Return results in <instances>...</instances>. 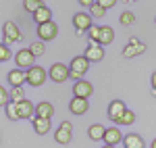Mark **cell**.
<instances>
[{"mask_svg": "<svg viewBox=\"0 0 156 148\" xmlns=\"http://www.w3.org/2000/svg\"><path fill=\"white\" fill-rule=\"evenodd\" d=\"M25 75H27V84L34 86V88H40L44 81H46V69L40 67V65H34L31 69H27Z\"/></svg>", "mask_w": 156, "mask_h": 148, "instance_id": "5", "label": "cell"}, {"mask_svg": "<svg viewBox=\"0 0 156 148\" xmlns=\"http://www.w3.org/2000/svg\"><path fill=\"white\" fill-rule=\"evenodd\" d=\"M83 56L90 63H100L102 59H104V46H100V44H90V42H87Z\"/></svg>", "mask_w": 156, "mask_h": 148, "instance_id": "11", "label": "cell"}, {"mask_svg": "<svg viewBox=\"0 0 156 148\" xmlns=\"http://www.w3.org/2000/svg\"><path fill=\"white\" fill-rule=\"evenodd\" d=\"M87 69H90V61L85 59L83 54H81V56H75V59L69 63V79H75V81L83 79V75L87 73Z\"/></svg>", "mask_w": 156, "mask_h": 148, "instance_id": "1", "label": "cell"}, {"mask_svg": "<svg viewBox=\"0 0 156 148\" xmlns=\"http://www.w3.org/2000/svg\"><path fill=\"white\" fill-rule=\"evenodd\" d=\"M133 123H135V113L127 109V111L117 119V123H115V125H117V127H123V125H125V127H129V125H133Z\"/></svg>", "mask_w": 156, "mask_h": 148, "instance_id": "23", "label": "cell"}, {"mask_svg": "<svg viewBox=\"0 0 156 148\" xmlns=\"http://www.w3.org/2000/svg\"><path fill=\"white\" fill-rule=\"evenodd\" d=\"M9 94H11L12 102H21V100H25V90H23V88H12Z\"/></svg>", "mask_w": 156, "mask_h": 148, "instance_id": "28", "label": "cell"}, {"mask_svg": "<svg viewBox=\"0 0 156 148\" xmlns=\"http://www.w3.org/2000/svg\"><path fill=\"white\" fill-rule=\"evenodd\" d=\"M104 134H106V127L100 125V123H92V125H90V129H87V136H90V140H94V142L104 140Z\"/></svg>", "mask_w": 156, "mask_h": 148, "instance_id": "22", "label": "cell"}, {"mask_svg": "<svg viewBox=\"0 0 156 148\" xmlns=\"http://www.w3.org/2000/svg\"><path fill=\"white\" fill-rule=\"evenodd\" d=\"M11 56H12L11 48H9V46H6V44H4V42H2V44H0V63L9 61V59H11Z\"/></svg>", "mask_w": 156, "mask_h": 148, "instance_id": "31", "label": "cell"}, {"mask_svg": "<svg viewBox=\"0 0 156 148\" xmlns=\"http://www.w3.org/2000/svg\"><path fill=\"white\" fill-rule=\"evenodd\" d=\"M154 23H156V17H154Z\"/></svg>", "mask_w": 156, "mask_h": 148, "instance_id": "39", "label": "cell"}, {"mask_svg": "<svg viewBox=\"0 0 156 148\" xmlns=\"http://www.w3.org/2000/svg\"><path fill=\"white\" fill-rule=\"evenodd\" d=\"M90 15H92V19H102V17L106 15V11H104L98 2H94V4L90 6Z\"/></svg>", "mask_w": 156, "mask_h": 148, "instance_id": "27", "label": "cell"}, {"mask_svg": "<svg viewBox=\"0 0 156 148\" xmlns=\"http://www.w3.org/2000/svg\"><path fill=\"white\" fill-rule=\"evenodd\" d=\"M73 27L75 31H90L94 25H92V15L90 13H75L73 15Z\"/></svg>", "mask_w": 156, "mask_h": 148, "instance_id": "9", "label": "cell"}, {"mask_svg": "<svg viewBox=\"0 0 156 148\" xmlns=\"http://www.w3.org/2000/svg\"><path fill=\"white\" fill-rule=\"evenodd\" d=\"M4 113H6V117L11 119V121H19L21 117H19V111H17V102H9L6 106H4Z\"/></svg>", "mask_w": 156, "mask_h": 148, "instance_id": "25", "label": "cell"}, {"mask_svg": "<svg viewBox=\"0 0 156 148\" xmlns=\"http://www.w3.org/2000/svg\"><path fill=\"white\" fill-rule=\"evenodd\" d=\"M29 52L34 54V56H42L44 52H46V42H42V40H37V42H31L29 44Z\"/></svg>", "mask_w": 156, "mask_h": 148, "instance_id": "24", "label": "cell"}, {"mask_svg": "<svg viewBox=\"0 0 156 148\" xmlns=\"http://www.w3.org/2000/svg\"><path fill=\"white\" fill-rule=\"evenodd\" d=\"M150 148H156V138L152 140V144H150Z\"/></svg>", "mask_w": 156, "mask_h": 148, "instance_id": "36", "label": "cell"}, {"mask_svg": "<svg viewBox=\"0 0 156 148\" xmlns=\"http://www.w3.org/2000/svg\"><path fill=\"white\" fill-rule=\"evenodd\" d=\"M119 21H121V25H131V23H135V15L131 11H125V13H121Z\"/></svg>", "mask_w": 156, "mask_h": 148, "instance_id": "30", "label": "cell"}, {"mask_svg": "<svg viewBox=\"0 0 156 148\" xmlns=\"http://www.w3.org/2000/svg\"><path fill=\"white\" fill-rule=\"evenodd\" d=\"M150 81H152V96H156V71L152 73V77H150Z\"/></svg>", "mask_w": 156, "mask_h": 148, "instance_id": "34", "label": "cell"}, {"mask_svg": "<svg viewBox=\"0 0 156 148\" xmlns=\"http://www.w3.org/2000/svg\"><path fill=\"white\" fill-rule=\"evenodd\" d=\"M2 34H4V44H6V46H11L15 42H21V40H23L21 29L17 27V23H12V21H6V23L2 25Z\"/></svg>", "mask_w": 156, "mask_h": 148, "instance_id": "2", "label": "cell"}, {"mask_svg": "<svg viewBox=\"0 0 156 148\" xmlns=\"http://www.w3.org/2000/svg\"><path fill=\"white\" fill-rule=\"evenodd\" d=\"M94 2H96V0H79V6H85V9H90Z\"/></svg>", "mask_w": 156, "mask_h": 148, "instance_id": "35", "label": "cell"}, {"mask_svg": "<svg viewBox=\"0 0 156 148\" xmlns=\"http://www.w3.org/2000/svg\"><path fill=\"white\" fill-rule=\"evenodd\" d=\"M146 52V44L140 40V38H129V42H127V46L123 48V56L125 59H133V56H140V54H144Z\"/></svg>", "mask_w": 156, "mask_h": 148, "instance_id": "4", "label": "cell"}, {"mask_svg": "<svg viewBox=\"0 0 156 148\" xmlns=\"http://www.w3.org/2000/svg\"><path fill=\"white\" fill-rule=\"evenodd\" d=\"M6 79H9V84L12 88H23V84H27V75H25L23 69H12V71H9Z\"/></svg>", "mask_w": 156, "mask_h": 148, "instance_id": "16", "label": "cell"}, {"mask_svg": "<svg viewBox=\"0 0 156 148\" xmlns=\"http://www.w3.org/2000/svg\"><path fill=\"white\" fill-rule=\"evenodd\" d=\"M48 77L52 81H56V84H65L69 79V67L62 65V63H54L48 69Z\"/></svg>", "mask_w": 156, "mask_h": 148, "instance_id": "6", "label": "cell"}, {"mask_svg": "<svg viewBox=\"0 0 156 148\" xmlns=\"http://www.w3.org/2000/svg\"><path fill=\"white\" fill-rule=\"evenodd\" d=\"M56 36H58V25L54 23V21H48V23H44V25H37V38H40L42 42H52Z\"/></svg>", "mask_w": 156, "mask_h": 148, "instance_id": "7", "label": "cell"}, {"mask_svg": "<svg viewBox=\"0 0 156 148\" xmlns=\"http://www.w3.org/2000/svg\"><path fill=\"white\" fill-rule=\"evenodd\" d=\"M31 17H34V21H36L37 25H44V23H48V21H52V11L44 4V6H40Z\"/></svg>", "mask_w": 156, "mask_h": 148, "instance_id": "19", "label": "cell"}, {"mask_svg": "<svg viewBox=\"0 0 156 148\" xmlns=\"http://www.w3.org/2000/svg\"><path fill=\"white\" fill-rule=\"evenodd\" d=\"M127 111V106H125V102L123 100H112L110 104H108V119L112 121V123H117V119H119L123 113Z\"/></svg>", "mask_w": 156, "mask_h": 148, "instance_id": "14", "label": "cell"}, {"mask_svg": "<svg viewBox=\"0 0 156 148\" xmlns=\"http://www.w3.org/2000/svg\"><path fill=\"white\" fill-rule=\"evenodd\" d=\"M96 2L100 4V6H102V9H104V11H108V9H112V6L117 4V0H96Z\"/></svg>", "mask_w": 156, "mask_h": 148, "instance_id": "33", "label": "cell"}, {"mask_svg": "<svg viewBox=\"0 0 156 148\" xmlns=\"http://www.w3.org/2000/svg\"><path fill=\"white\" fill-rule=\"evenodd\" d=\"M92 94H94V86H92V81H87V79H79V81L73 84V96H77V98H90Z\"/></svg>", "mask_w": 156, "mask_h": 148, "instance_id": "10", "label": "cell"}, {"mask_svg": "<svg viewBox=\"0 0 156 148\" xmlns=\"http://www.w3.org/2000/svg\"><path fill=\"white\" fill-rule=\"evenodd\" d=\"M123 132H121L117 125H112V127H106V134H104V144L106 146H119L123 144Z\"/></svg>", "mask_w": 156, "mask_h": 148, "instance_id": "12", "label": "cell"}, {"mask_svg": "<svg viewBox=\"0 0 156 148\" xmlns=\"http://www.w3.org/2000/svg\"><path fill=\"white\" fill-rule=\"evenodd\" d=\"M123 148H146L140 134H127L123 138Z\"/></svg>", "mask_w": 156, "mask_h": 148, "instance_id": "21", "label": "cell"}, {"mask_svg": "<svg viewBox=\"0 0 156 148\" xmlns=\"http://www.w3.org/2000/svg\"><path fill=\"white\" fill-rule=\"evenodd\" d=\"M87 109H90L87 98H77V96H73L71 102H69V111H71L73 115H85Z\"/></svg>", "mask_w": 156, "mask_h": 148, "instance_id": "15", "label": "cell"}, {"mask_svg": "<svg viewBox=\"0 0 156 148\" xmlns=\"http://www.w3.org/2000/svg\"><path fill=\"white\" fill-rule=\"evenodd\" d=\"M40 6H44V2H42V0H23V9L27 13H31V15H34Z\"/></svg>", "mask_w": 156, "mask_h": 148, "instance_id": "26", "label": "cell"}, {"mask_svg": "<svg viewBox=\"0 0 156 148\" xmlns=\"http://www.w3.org/2000/svg\"><path fill=\"white\" fill-rule=\"evenodd\" d=\"M71 138H73V123H71V121H60L58 129L54 132V140H56V144L67 146V144L71 142Z\"/></svg>", "mask_w": 156, "mask_h": 148, "instance_id": "3", "label": "cell"}, {"mask_svg": "<svg viewBox=\"0 0 156 148\" xmlns=\"http://www.w3.org/2000/svg\"><path fill=\"white\" fill-rule=\"evenodd\" d=\"M36 117H42V119H52L54 117V106L52 102H37L36 104Z\"/></svg>", "mask_w": 156, "mask_h": 148, "instance_id": "17", "label": "cell"}, {"mask_svg": "<svg viewBox=\"0 0 156 148\" xmlns=\"http://www.w3.org/2000/svg\"><path fill=\"white\" fill-rule=\"evenodd\" d=\"M9 102H11V94L6 92V88L0 86V106H6Z\"/></svg>", "mask_w": 156, "mask_h": 148, "instance_id": "32", "label": "cell"}, {"mask_svg": "<svg viewBox=\"0 0 156 148\" xmlns=\"http://www.w3.org/2000/svg\"><path fill=\"white\" fill-rule=\"evenodd\" d=\"M127 2H129V0H127ZM131 2H140V0H131Z\"/></svg>", "mask_w": 156, "mask_h": 148, "instance_id": "38", "label": "cell"}, {"mask_svg": "<svg viewBox=\"0 0 156 148\" xmlns=\"http://www.w3.org/2000/svg\"><path fill=\"white\" fill-rule=\"evenodd\" d=\"M98 40H100V25L92 27V29L87 31V42H90V44H98Z\"/></svg>", "mask_w": 156, "mask_h": 148, "instance_id": "29", "label": "cell"}, {"mask_svg": "<svg viewBox=\"0 0 156 148\" xmlns=\"http://www.w3.org/2000/svg\"><path fill=\"white\" fill-rule=\"evenodd\" d=\"M31 125H34V132H36L37 136H46L50 132V119H42V117H34L31 119Z\"/></svg>", "mask_w": 156, "mask_h": 148, "instance_id": "18", "label": "cell"}, {"mask_svg": "<svg viewBox=\"0 0 156 148\" xmlns=\"http://www.w3.org/2000/svg\"><path fill=\"white\" fill-rule=\"evenodd\" d=\"M17 111H19V117L21 119H34L36 117V104L29 98H25L21 102H17Z\"/></svg>", "mask_w": 156, "mask_h": 148, "instance_id": "13", "label": "cell"}, {"mask_svg": "<svg viewBox=\"0 0 156 148\" xmlns=\"http://www.w3.org/2000/svg\"><path fill=\"white\" fill-rule=\"evenodd\" d=\"M100 148H117V146H106V144H104V146H100Z\"/></svg>", "mask_w": 156, "mask_h": 148, "instance_id": "37", "label": "cell"}, {"mask_svg": "<svg viewBox=\"0 0 156 148\" xmlns=\"http://www.w3.org/2000/svg\"><path fill=\"white\" fill-rule=\"evenodd\" d=\"M112 40H115V29L110 25H100V40H98V44L100 46H108V44H112Z\"/></svg>", "mask_w": 156, "mask_h": 148, "instance_id": "20", "label": "cell"}, {"mask_svg": "<svg viewBox=\"0 0 156 148\" xmlns=\"http://www.w3.org/2000/svg\"><path fill=\"white\" fill-rule=\"evenodd\" d=\"M15 63H17V69H31L34 67V63H36V56L29 52V48H21L17 54H15Z\"/></svg>", "mask_w": 156, "mask_h": 148, "instance_id": "8", "label": "cell"}]
</instances>
